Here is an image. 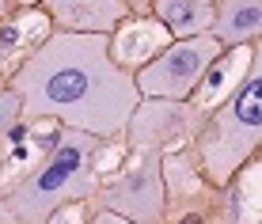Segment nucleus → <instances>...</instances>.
I'll return each mask as SVG.
<instances>
[{"instance_id":"f257e3e1","label":"nucleus","mask_w":262,"mask_h":224,"mask_svg":"<svg viewBox=\"0 0 262 224\" xmlns=\"http://www.w3.org/2000/svg\"><path fill=\"white\" fill-rule=\"evenodd\" d=\"M23 114L53 118L88 137H118L141 95L103 34H53L12 76Z\"/></svg>"},{"instance_id":"f03ea898","label":"nucleus","mask_w":262,"mask_h":224,"mask_svg":"<svg viewBox=\"0 0 262 224\" xmlns=\"http://www.w3.org/2000/svg\"><path fill=\"white\" fill-rule=\"evenodd\" d=\"M99 145H103L99 137L65 129L38 171L27 175L8 194H0V224H46L57 209L92 198L99 190L95 178Z\"/></svg>"},{"instance_id":"7ed1b4c3","label":"nucleus","mask_w":262,"mask_h":224,"mask_svg":"<svg viewBox=\"0 0 262 224\" xmlns=\"http://www.w3.org/2000/svg\"><path fill=\"white\" fill-rule=\"evenodd\" d=\"M258 137H262V65L258 57H251V76L205 122L202 137H198L205 178L224 186L258 152Z\"/></svg>"},{"instance_id":"20e7f679","label":"nucleus","mask_w":262,"mask_h":224,"mask_svg":"<svg viewBox=\"0 0 262 224\" xmlns=\"http://www.w3.org/2000/svg\"><path fill=\"white\" fill-rule=\"evenodd\" d=\"M221 57L213 34H194V38H175L164 46L148 65L133 76L141 99H167L183 103L186 95H194V87L202 84V76L209 73V65Z\"/></svg>"},{"instance_id":"39448f33","label":"nucleus","mask_w":262,"mask_h":224,"mask_svg":"<svg viewBox=\"0 0 262 224\" xmlns=\"http://www.w3.org/2000/svg\"><path fill=\"white\" fill-rule=\"evenodd\" d=\"M95 194L103 201V213H114V217H122L129 224H160L164 220V205H167L160 152H144L133 171L114 175Z\"/></svg>"},{"instance_id":"423d86ee","label":"nucleus","mask_w":262,"mask_h":224,"mask_svg":"<svg viewBox=\"0 0 262 224\" xmlns=\"http://www.w3.org/2000/svg\"><path fill=\"white\" fill-rule=\"evenodd\" d=\"M198 122H202V114L190 110L186 103L156 99V103H137V110H133L129 122H125V133H129L133 148L160 152L164 145H171L175 137L198 129Z\"/></svg>"},{"instance_id":"0eeeda50","label":"nucleus","mask_w":262,"mask_h":224,"mask_svg":"<svg viewBox=\"0 0 262 224\" xmlns=\"http://www.w3.org/2000/svg\"><path fill=\"white\" fill-rule=\"evenodd\" d=\"M61 34H103L111 38L129 19V0H42Z\"/></svg>"},{"instance_id":"6e6552de","label":"nucleus","mask_w":262,"mask_h":224,"mask_svg":"<svg viewBox=\"0 0 262 224\" xmlns=\"http://www.w3.org/2000/svg\"><path fill=\"white\" fill-rule=\"evenodd\" d=\"M262 27V0H221L213 12V38L216 46H243L255 42Z\"/></svg>"},{"instance_id":"1a4fd4ad","label":"nucleus","mask_w":262,"mask_h":224,"mask_svg":"<svg viewBox=\"0 0 262 224\" xmlns=\"http://www.w3.org/2000/svg\"><path fill=\"white\" fill-rule=\"evenodd\" d=\"M156 15L175 38H194V34H209L213 27V8L202 0H156Z\"/></svg>"},{"instance_id":"9d476101","label":"nucleus","mask_w":262,"mask_h":224,"mask_svg":"<svg viewBox=\"0 0 262 224\" xmlns=\"http://www.w3.org/2000/svg\"><path fill=\"white\" fill-rule=\"evenodd\" d=\"M19 114H23V106H19V95H15L12 87H0V152H4V141H8V133L15 129Z\"/></svg>"},{"instance_id":"9b49d317","label":"nucleus","mask_w":262,"mask_h":224,"mask_svg":"<svg viewBox=\"0 0 262 224\" xmlns=\"http://www.w3.org/2000/svg\"><path fill=\"white\" fill-rule=\"evenodd\" d=\"M92 224H129V220H122V217H114V213H95Z\"/></svg>"},{"instance_id":"f8f14e48","label":"nucleus","mask_w":262,"mask_h":224,"mask_svg":"<svg viewBox=\"0 0 262 224\" xmlns=\"http://www.w3.org/2000/svg\"><path fill=\"white\" fill-rule=\"evenodd\" d=\"M15 4H42V0H15Z\"/></svg>"}]
</instances>
